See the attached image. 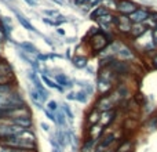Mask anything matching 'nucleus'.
<instances>
[{"mask_svg":"<svg viewBox=\"0 0 157 152\" xmlns=\"http://www.w3.org/2000/svg\"><path fill=\"white\" fill-rule=\"evenodd\" d=\"M86 42L88 44V49L91 51V54L98 55L113 42V36H112V32H103L102 29H99L95 35L88 38V40Z\"/></svg>","mask_w":157,"mask_h":152,"instance_id":"obj_1","label":"nucleus"},{"mask_svg":"<svg viewBox=\"0 0 157 152\" xmlns=\"http://www.w3.org/2000/svg\"><path fill=\"white\" fill-rule=\"evenodd\" d=\"M119 105L114 98L113 93L110 94H106V95H98L97 100H95V104H94V108L97 109L98 112H108V111H112V109H116V106Z\"/></svg>","mask_w":157,"mask_h":152,"instance_id":"obj_2","label":"nucleus"},{"mask_svg":"<svg viewBox=\"0 0 157 152\" xmlns=\"http://www.w3.org/2000/svg\"><path fill=\"white\" fill-rule=\"evenodd\" d=\"M131 24L130 18L127 15H120V14H114V19H113V28L117 33H120L121 36H127L131 30Z\"/></svg>","mask_w":157,"mask_h":152,"instance_id":"obj_3","label":"nucleus"},{"mask_svg":"<svg viewBox=\"0 0 157 152\" xmlns=\"http://www.w3.org/2000/svg\"><path fill=\"white\" fill-rule=\"evenodd\" d=\"M28 79H29V80L32 82L33 87H35V89L37 90V91L40 93L41 95H43V98L46 100V102H47V101H48V95H50V93H48V90L46 89V86L43 84V82H41V79H40V76H39L37 72L33 71V69H30V71L28 72Z\"/></svg>","mask_w":157,"mask_h":152,"instance_id":"obj_4","label":"nucleus"},{"mask_svg":"<svg viewBox=\"0 0 157 152\" xmlns=\"http://www.w3.org/2000/svg\"><path fill=\"white\" fill-rule=\"evenodd\" d=\"M139 6L132 0H117V7L116 11L120 15H131L134 11L138 8Z\"/></svg>","mask_w":157,"mask_h":152,"instance_id":"obj_5","label":"nucleus"},{"mask_svg":"<svg viewBox=\"0 0 157 152\" xmlns=\"http://www.w3.org/2000/svg\"><path fill=\"white\" fill-rule=\"evenodd\" d=\"M116 141H117V136L114 134V131H109L108 133L105 130V133L102 134V137L98 141V148H101L102 151H108L113 147Z\"/></svg>","mask_w":157,"mask_h":152,"instance_id":"obj_6","label":"nucleus"},{"mask_svg":"<svg viewBox=\"0 0 157 152\" xmlns=\"http://www.w3.org/2000/svg\"><path fill=\"white\" fill-rule=\"evenodd\" d=\"M149 14H150V8L141 7V6H139L131 15H128V18H130L131 24H144V22L147 19Z\"/></svg>","mask_w":157,"mask_h":152,"instance_id":"obj_7","label":"nucleus"},{"mask_svg":"<svg viewBox=\"0 0 157 152\" xmlns=\"http://www.w3.org/2000/svg\"><path fill=\"white\" fill-rule=\"evenodd\" d=\"M11 10H13V13L15 14V17H17V19H18V22L19 24H21V26L22 28H25V29L28 30V32H33V33H36V35H40V33H39V30L36 29L35 26H33L32 25V22L29 21V19L26 18V17L24 15V14L22 13H19L18 10H17V8H14V7H10Z\"/></svg>","mask_w":157,"mask_h":152,"instance_id":"obj_8","label":"nucleus"},{"mask_svg":"<svg viewBox=\"0 0 157 152\" xmlns=\"http://www.w3.org/2000/svg\"><path fill=\"white\" fill-rule=\"evenodd\" d=\"M114 120H116V109H112V111L102 112V114H101L99 125L106 130V129H109L112 125H113Z\"/></svg>","mask_w":157,"mask_h":152,"instance_id":"obj_9","label":"nucleus"},{"mask_svg":"<svg viewBox=\"0 0 157 152\" xmlns=\"http://www.w3.org/2000/svg\"><path fill=\"white\" fill-rule=\"evenodd\" d=\"M29 98H30L32 104L36 106V108L40 109V111H43L44 109L43 105H44V102H46V100H44L43 95H41L35 87H29Z\"/></svg>","mask_w":157,"mask_h":152,"instance_id":"obj_10","label":"nucleus"},{"mask_svg":"<svg viewBox=\"0 0 157 152\" xmlns=\"http://www.w3.org/2000/svg\"><path fill=\"white\" fill-rule=\"evenodd\" d=\"M54 80L57 82V84H59L63 90H66V89L72 90V87L75 86V80L69 78L66 74H55L54 75Z\"/></svg>","mask_w":157,"mask_h":152,"instance_id":"obj_11","label":"nucleus"},{"mask_svg":"<svg viewBox=\"0 0 157 152\" xmlns=\"http://www.w3.org/2000/svg\"><path fill=\"white\" fill-rule=\"evenodd\" d=\"M72 65L75 66L76 69H86L87 66L90 65V61H88V57L87 55H83V54H76L72 57L71 60Z\"/></svg>","mask_w":157,"mask_h":152,"instance_id":"obj_12","label":"nucleus"},{"mask_svg":"<svg viewBox=\"0 0 157 152\" xmlns=\"http://www.w3.org/2000/svg\"><path fill=\"white\" fill-rule=\"evenodd\" d=\"M105 133V129L98 123V125H92V126H88L87 127V136L86 137H90V138H94V140H98L102 137V134Z\"/></svg>","mask_w":157,"mask_h":152,"instance_id":"obj_13","label":"nucleus"},{"mask_svg":"<svg viewBox=\"0 0 157 152\" xmlns=\"http://www.w3.org/2000/svg\"><path fill=\"white\" fill-rule=\"evenodd\" d=\"M15 46L18 47L21 51L26 53V54H29V55H35V57L39 54V53H40L37 50V47H36L32 42H21V43H17Z\"/></svg>","mask_w":157,"mask_h":152,"instance_id":"obj_14","label":"nucleus"},{"mask_svg":"<svg viewBox=\"0 0 157 152\" xmlns=\"http://www.w3.org/2000/svg\"><path fill=\"white\" fill-rule=\"evenodd\" d=\"M97 147H98V140H94V138H90V137H86V138L81 141V144H80V151H78V152H92Z\"/></svg>","mask_w":157,"mask_h":152,"instance_id":"obj_15","label":"nucleus"},{"mask_svg":"<svg viewBox=\"0 0 157 152\" xmlns=\"http://www.w3.org/2000/svg\"><path fill=\"white\" fill-rule=\"evenodd\" d=\"M146 30H147V29L145 28L144 24H132L130 33H128V39H131V40H135V39L139 38V36L144 35Z\"/></svg>","mask_w":157,"mask_h":152,"instance_id":"obj_16","label":"nucleus"},{"mask_svg":"<svg viewBox=\"0 0 157 152\" xmlns=\"http://www.w3.org/2000/svg\"><path fill=\"white\" fill-rule=\"evenodd\" d=\"M99 118H101V112H98L97 109L92 106V108L88 111V114L86 115L87 127H88V126H92V125H98V123H99Z\"/></svg>","mask_w":157,"mask_h":152,"instance_id":"obj_17","label":"nucleus"},{"mask_svg":"<svg viewBox=\"0 0 157 152\" xmlns=\"http://www.w3.org/2000/svg\"><path fill=\"white\" fill-rule=\"evenodd\" d=\"M106 14H109V11L106 10L105 7L99 6V7H95V8H92V10L90 11V18L94 19V21H98V19H101L102 17H105Z\"/></svg>","mask_w":157,"mask_h":152,"instance_id":"obj_18","label":"nucleus"},{"mask_svg":"<svg viewBox=\"0 0 157 152\" xmlns=\"http://www.w3.org/2000/svg\"><path fill=\"white\" fill-rule=\"evenodd\" d=\"M75 84H77V86L80 87L81 90H84V91H86L87 94L90 95V97H91V95L95 93L94 84L90 83V82H87V80H75Z\"/></svg>","mask_w":157,"mask_h":152,"instance_id":"obj_19","label":"nucleus"},{"mask_svg":"<svg viewBox=\"0 0 157 152\" xmlns=\"http://www.w3.org/2000/svg\"><path fill=\"white\" fill-rule=\"evenodd\" d=\"M55 120H57L55 125H57L59 129H68V119H66L65 114L61 111V108L55 112Z\"/></svg>","mask_w":157,"mask_h":152,"instance_id":"obj_20","label":"nucleus"},{"mask_svg":"<svg viewBox=\"0 0 157 152\" xmlns=\"http://www.w3.org/2000/svg\"><path fill=\"white\" fill-rule=\"evenodd\" d=\"M114 152H134V141H132V140L123 141L121 144L117 147V150Z\"/></svg>","mask_w":157,"mask_h":152,"instance_id":"obj_21","label":"nucleus"},{"mask_svg":"<svg viewBox=\"0 0 157 152\" xmlns=\"http://www.w3.org/2000/svg\"><path fill=\"white\" fill-rule=\"evenodd\" d=\"M61 111L65 114V116H66V119H68V122H73L75 120V114H73V111H72V108L69 106V104H66V102H63L62 105H61Z\"/></svg>","mask_w":157,"mask_h":152,"instance_id":"obj_22","label":"nucleus"},{"mask_svg":"<svg viewBox=\"0 0 157 152\" xmlns=\"http://www.w3.org/2000/svg\"><path fill=\"white\" fill-rule=\"evenodd\" d=\"M101 6H102V7H105L109 13H113V11H116L117 0H102Z\"/></svg>","mask_w":157,"mask_h":152,"instance_id":"obj_23","label":"nucleus"},{"mask_svg":"<svg viewBox=\"0 0 157 152\" xmlns=\"http://www.w3.org/2000/svg\"><path fill=\"white\" fill-rule=\"evenodd\" d=\"M88 100H90V95L87 94L84 90H77L76 91V100L75 101H77V102H80V104H87L88 102Z\"/></svg>","mask_w":157,"mask_h":152,"instance_id":"obj_24","label":"nucleus"},{"mask_svg":"<svg viewBox=\"0 0 157 152\" xmlns=\"http://www.w3.org/2000/svg\"><path fill=\"white\" fill-rule=\"evenodd\" d=\"M46 109H48L50 112H54L55 114V112L59 109V104H58L55 100H48L46 102Z\"/></svg>","mask_w":157,"mask_h":152,"instance_id":"obj_25","label":"nucleus"},{"mask_svg":"<svg viewBox=\"0 0 157 152\" xmlns=\"http://www.w3.org/2000/svg\"><path fill=\"white\" fill-rule=\"evenodd\" d=\"M11 116H13V112L11 111L0 108V122H3V120H8Z\"/></svg>","mask_w":157,"mask_h":152,"instance_id":"obj_26","label":"nucleus"},{"mask_svg":"<svg viewBox=\"0 0 157 152\" xmlns=\"http://www.w3.org/2000/svg\"><path fill=\"white\" fill-rule=\"evenodd\" d=\"M0 152H37V151H24V150H17V148H11V147H4V145H0Z\"/></svg>","mask_w":157,"mask_h":152,"instance_id":"obj_27","label":"nucleus"},{"mask_svg":"<svg viewBox=\"0 0 157 152\" xmlns=\"http://www.w3.org/2000/svg\"><path fill=\"white\" fill-rule=\"evenodd\" d=\"M43 111H44V115H46L47 119H48L50 122H52V123L55 125V123H57V120H55V114H54V112H50L48 109H46V108H44Z\"/></svg>","mask_w":157,"mask_h":152,"instance_id":"obj_28","label":"nucleus"},{"mask_svg":"<svg viewBox=\"0 0 157 152\" xmlns=\"http://www.w3.org/2000/svg\"><path fill=\"white\" fill-rule=\"evenodd\" d=\"M43 14L48 15V18H55L57 15H59V11L58 10H43Z\"/></svg>","mask_w":157,"mask_h":152,"instance_id":"obj_29","label":"nucleus"},{"mask_svg":"<svg viewBox=\"0 0 157 152\" xmlns=\"http://www.w3.org/2000/svg\"><path fill=\"white\" fill-rule=\"evenodd\" d=\"M65 98H66L68 101H75V100H76V91H73V90L68 91V94L65 95Z\"/></svg>","mask_w":157,"mask_h":152,"instance_id":"obj_30","label":"nucleus"},{"mask_svg":"<svg viewBox=\"0 0 157 152\" xmlns=\"http://www.w3.org/2000/svg\"><path fill=\"white\" fill-rule=\"evenodd\" d=\"M43 22L47 25H50V26H57V24H55V21L52 18H43Z\"/></svg>","mask_w":157,"mask_h":152,"instance_id":"obj_31","label":"nucleus"},{"mask_svg":"<svg viewBox=\"0 0 157 152\" xmlns=\"http://www.w3.org/2000/svg\"><path fill=\"white\" fill-rule=\"evenodd\" d=\"M6 42H7V38H6L4 32H3V28H2V25H0V44L6 43Z\"/></svg>","mask_w":157,"mask_h":152,"instance_id":"obj_32","label":"nucleus"},{"mask_svg":"<svg viewBox=\"0 0 157 152\" xmlns=\"http://www.w3.org/2000/svg\"><path fill=\"white\" fill-rule=\"evenodd\" d=\"M40 127L43 129V130L46 131V133H50V131H51V127H50V126L47 125L46 122H41V123H40Z\"/></svg>","mask_w":157,"mask_h":152,"instance_id":"obj_33","label":"nucleus"},{"mask_svg":"<svg viewBox=\"0 0 157 152\" xmlns=\"http://www.w3.org/2000/svg\"><path fill=\"white\" fill-rule=\"evenodd\" d=\"M150 60H152V64H153V68L155 69H157V53L155 55H153L152 58H150Z\"/></svg>","mask_w":157,"mask_h":152,"instance_id":"obj_34","label":"nucleus"},{"mask_svg":"<svg viewBox=\"0 0 157 152\" xmlns=\"http://www.w3.org/2000/svg\"><path fill=\"white\" fill-rule=\"evenodd\" d=\"M152 38H153V42H155L156 47H157V29H153L152 30Z\"/></svg>","mask_w":157,"mask_h":152,"instance_id":"obj_35","label":"nucleus"},{"mask_svg":"<svg viewBox=\"0 0 157 152\" xmlns=\"http://www.w3.org/2000/svg\"><path fill=\"white\" fill-rule=\"evenodd\" d=\"M75 3H76L77 6H86L87 3H88V0H75Z\"/></svg>","mask_w":157,"mask_h":152,"instance_id":"obj_36","label":"nucleus"},{"mask_svg":"<svg viewBox=\"0 0 157 152\" xmlns=\"http://www.w3.org/2000/svg\"><path fill=\"white\" fill-rule=\"evenodd\" d=\"M26 2V4H29L30 7H35L36 4H37V2H35V0H25Z\"/></svg>","mask_w":157,"mask_h":152,"instance_id":"obj_37","label":"nucleus"},{"mask_svg":"<svg viewBox=\"0 0 157 152\" xmlns=\"http://www.w3.org/2000/svg\"><path fill=\"white\" fill-rule=\"evenodd\" d=\"M57 33H58V35H62V36H65V30H63V29H61V28H58V29H57Z\"/></svg>","mask_w":157,"mask_h":152,"instance_id":"obj_38","label":"nucleus"},{"mask_svg":"<svg viewBox=\"0 0 157 152\" xmlns=\"http://www.w3.org/2000/svg\"><path fill=\"white\" fill-rule=\"evenodd\" d=\"M52 2L58 3V4H63V2H62V0H52Z\"/></svg>","mask_w":157,"mask_h":152,"instance_id":"obj_39","label":"nucleus"},{"mask_svg":"<svg viewBox=\"0 0 157 152\" xmlns=\"http://www.w3.org/2000/svg\"><path fill=\"white\" fill-rule=\"evenodd\" d=\"M3 2H6V3H8V2H11V0H3Z\"/></svg>","mask_w":157,"mask_h":152,"instance_id":"obj_40","label":"nucleus"},{"mask_svg":"<svg viewBox=\"0 0 157 152\" xmlns=\"http://www.w3.org/2000/svg\"><path fill=\"white\" fill-rule=\"evenodd\" d=\"M52 152H62V151H55V150H54V151H52Z\"/></svg>","mask_w":157,"mask_h":152,"instance_id":"obj_41","label":"nucleus"},{"mask_svg":"<svg viewBox=\"0 0 157 152\" xmlns=\"http://www.w3.org/2000/svg\"><path fill=\"white\" fill-rule=\"evenodd\" d=\"M35 2H37V0H35Z\"/></svg>","mask_w":157,"mask_h":152,"instance_id":"obj_42","label":"nucleus"}]
</instances>
